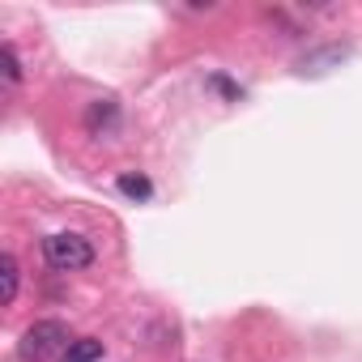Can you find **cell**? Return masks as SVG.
I'll list each match as a JSON object with an SVG mask.
<instances>
[{
  "mask_svg": "<svg viewBox=\"0 0 362 362\" xmlns=\"http://www.w3.org/2000/svg\"><path fill=\"white\" fill-rule=\"evenodd\" d=\"M69 324H60V320H39V324H30L26 328V337H22V358L26 362H47V358H56V354H69Z\"/></svg>",
  "mask_w": 362,
  "mask_h": 362,
  "instance_id": "obj_1",
  "label": "cell"
},
{
  "mask_svg": "<svg viewBox=\"0 0 362 362\" xmlns=\"http://www.w3.org/2000/svg\"><path fill=\"white\" fill-rule=\"evenodd\" d=\"M43 256H47L52 269H60V273H77V269H86V264L94 260V247H90V239L60 230V235H47V239H43Z\"/></svg>",
  "mask_w": 362,
  "mask_h": 362,
  "instance_id": "obj_2",
  "label": "cell"
},
{
  "mask_svg": "<svg viewBox=\"0 0 362 362\" xmlns=\"http://www.w3.org/2000/svg\"><path fill=\"white\" fill-rule=\"evenodd\" d=\"M18 260L5 252V256H0V303H13L18 298Z\"/></svg>",
  "mask_w": 362,
  "mask_h": 362,
  "instance_id": "obj_3",
  "label": "cell"
},
{
  "mask_svg": "<svg viewBox=\"0 0 362 362\" xmlns=\"http://www.w3.org/2000/svg\"><path fill=\"white\" fill-rule=\"evenodd\" d=\"M98 358H103V341H94V337L73 341L69 354H64V362H98Z\"/></svg>",
  "mask_w": 362,
  "mask_h": 362,
  "instance_id": "obj_4",
  "label": "cell"
},
{
  "mask_svg": "<svg viewBox=\"0 0 362 362\" xmlns=\"http://www.w3.org/2000/svg\"><path fill=\"white\" fill-rule=\"evenodd\" d=\"M119 192L128 201H149L153 197V184H149L145 175H119Z\"/></svg>",
  "mask_w": 362,
  "mask_h": 362,
  "instance_id": "obj_5",
  "label": "cell"
},
{
  "mask_svg": "<svg viewBox=\"0 0 362 362\" xmlns=\"http://www.w3.org/2000/svg\"><path fill=\"white\" fill-rule=\"evenodd\" d=\"M111 119H115V103H111V98H98V103L86 111V124H90V132H98V128H103V124H111Z\"/></svg>",
  "mask_w": 362,
  "mask_h": 362,
  "instance_id": "obj_6",
  "label": "cell"
},
{
  "mask_svg": "<svg viewBox=\"0 0 362 362\" xmlns=\"http://www.w3.org/2000/svg\"><path fill=\"white\" fill-rule=\"evenodd\" d=\"M0 64H5V81H9V86L22 81V60H18L13 43H0Z\"/></svg>",
  "mask_w": 362,
  "mask_h": 362,
  "instance_id": "obj_7",
  "label": "cell"
},
{
  "mask_svg": "<svg viewBox=\"0 0 362 362\" xmlns=\"http://www.w3.org/2000/svg\"><path fill=\"white\" fill-rule=\"evenodd\" d=\"M341 56H345V47H328V52H320V56H307L298 69H303V73H315V64H328V60H341Z\"/></svg>",
  "mask_w": 362,
  "mask_h": 362,
  "instance_id": "obj_8",
  "label": "cell"
},
{
  "mask_svg": "<svg viewBox=\"0 0 362 362\" xmlns=\"http://www.w3.org/2000/svg\"><path fill=\"white\" fill-rule=\"evenodd\" d=\"M209 86H214L218 94H226V98H239V86H235V81H226V77H209Z\"/></svg>",
  "mask_w": 362,
  "mask_h": 362,
  "instance_id": "obj_9",
  "label": "cell"
}]
</instances>
